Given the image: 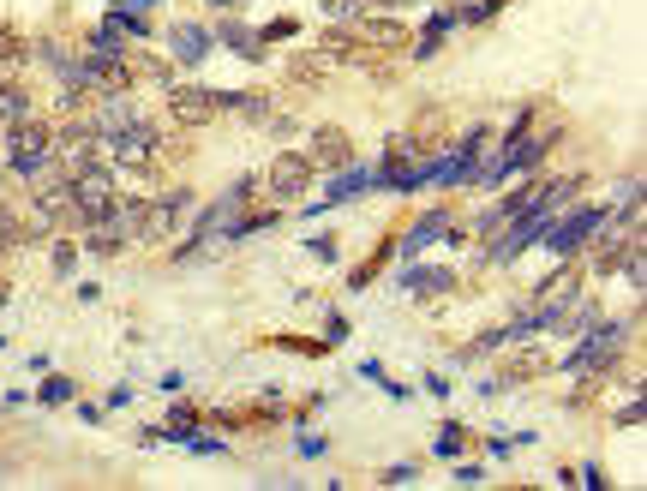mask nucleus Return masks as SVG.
Listing matches in <instances>:
<instances>
[{
  "instance_id": "f257e3e1",
  "label": "nucleus",
  "mask_w": 647,
  "mask_h": 491,
  "mask_svg": "<svg viewBox=\"0 0 647 491\" xmlns=\"http://www.w3.org/2000/svg\"><path fill=\"white\" fill-rule=\"evenodd\" d=\"M48 162H54V126L48 120H18V126H6V168L12 174H24V180H36V174H48Z\"/></svg>"
},
{
  "instance_id": "f03ea898",
  "label": "nucleus",
  "mask_w": 647,
  "mask_h": 491,
  "mask_svg": "<svg viewBox=\"0 0 647 491\" xmlns=\"http://www.w3.org/2000/svg\"><path fill=\"white\" fill-rule=\"evenodd\" d=\"M606 216H612L606 204H576L570 216H552V222H546L540 246H546V252H558V258H576V246H588V240L606 228Z\"/></svg>"
},
{
  "instance_id": "7ed1b4c3",
  "label": "nucleus",
  "mask_w": 647,
  "mask_h": 491,
  "mask_svg": "<svg viewBox=\"0 0 647 491\" xmlns=\"http://www.w3.org/2000/svg\"><path fill=\"white\" fill-rule=\"evenodd\" d=\"M480 150H486V126H468L450 150L426 156V180H438V186H468L474 168H480Z\"/></svg>"
},
{
  "instance_id": "20e7f679",
  "label": "nucleus",
  "mask_w": 647,
  "mask_h": 491,
  "mask_svg": "<svg viewBox=\"0 0 647 491\" xmlns=\"http://www.w3.org/2000/svg\"><path fill=\"white\" fill-rule=\"evenodd\" d=\"M576 294H582V270H576V264L552 270V276L540 282V294H534L540 306L528 312V318H534V330H558V318H564V312L576 306Z\"/></svg>"
},
{
  "instance_id": "39448f33",
  "label": "nucleus",
  "mask_w": 647,
  "mask_h": 491,
  "mask_svg": "<svg viewBox=\"0 0 647 491\" xmlns=\"http://www.w3.org/2000/svg\"><path fill=\"white\" fill-rule=\"evenodd\" d=\"M312 174H318V168L306 162V150H282L258 186L270 192V204H300V198H306V186H312Z\"/></svg>"
},
{
  "instance_id": "423d86ee",
  "label": "nucleus",
  "mask_w": 647,
  "mask_h": 491,
  "mask_svg": "<svg viewBox=\"0 0 647 491\" xmlns=\"http://www.w3.org/2000/svg\"><path fill=\"white\" fill-rule=\"evenodd\" d=\"M114 174H108V162H96V168H84V174H72V204H78V228H90V222H102L108 210H114Z\"/></svg>"
},
{
  "instance_id": "0eeeda50",
  "label": "nucleus",
  "mask_w": 647,
  "mask_h": 491,
  "mask_svg": "<svg viewBox=\"0 0 647 491\" xmlns=\"http://www.w3.org/2000/svg\"><path fill=\"white\" fill-rule=\"evenodd\" d=\"M162 156V132L150 126V120H132V126H120L114 138H108V162L114 168H150Z\"/></svg>"
},
{
  "instance_id": "6e6552de",
  "label": "nucleus",
  "mask_w": 647,
  "mask_h": 491,
  "mask_svg": "<svg viewBox=\"0 0 647 491\" xmlns=\"http://www.w3.org/2000/svg\"><path fill=\"white\" fill-rule=\"evenodd\" d=\"M30 210L48 222V228H78V204H72V174H60V180H48V174H36V198H30Z\"/></svg>"
},
{
  "instance_id": "1a4fd4ad",
  "label": "nucleus",
  "mask_w": 647,
  "mask_h": 491,
  "mask_svg": "<svg viewBox=\"0 0 647 491\" xmlns=\"http://www.w3.org/2000/svg\"><path fill=\"white\" fill-rule=\"evenodd\" d=\"M624 336H630V324H594V336H582V348H576L564 366H570V372H588V366L600 372V366L618 360V342H624Z\"/></svg>"
},
{
  "instance_id": "9d476101",
  "label": "nucleus",
  "mask_w": 647,
  "mask_h": 491,
  "mask_svg": "<svg viewBox=\"0 0 647 491\" xmlns=\"http://www.w3.org/2000/svg\"><path fill=\"white\" fill-rule=\"evenodd\" d=\"M348 36L372 42V48H402L408 24H402V12H360V18H348Z\"/></svg>"
},
{
  "instance_id": "9b49d317",
  "label": "nucleus",
  "mask_w": 647,
  "mask_h": 491,
  "mask_svg": "<svg viewBox=\"0 0 647 491\" xmlns=\"http://www.w3.org/2000/svg\"><path fill=\"white\" fill-rule=\"evenodd\" d=\"M168 114L180 126H204L216 114V90H204V84H168Z\"/></svg>"
},
{
  "instance_id": "f8f14e48",
  "label": "nucleus",
  "mask_w": 647,
  "mask_h": 491,
  "mask_svg": "<svg viewBox=\"0 0 647 491\" xmlns=\"http://www.w3.org/2000/svg\"><path fill=\"white\" fill-rule=\"evenodd\" d=\"M306 162H312V168H342V162H354L348 132H342V126H312V138H306Z\"/></svg>"
},
{
  "instance_id": "ddd939ff",
  "label": "nucleus",
  "mask_w": 647,
  "mask_h": 491,
  "mask_svg": "<svg viewBox=\"0 0 647 491\" xmlns=\"http://www.w3.org/2000/svg\"><path fill=\"white\" fill-rule=\"evenodd\" d=\"M168 48H174V66H204L210 48H216V30H204V24H174V30H168Z\"/></svg>"
},
{
  "instance_id": "4468645a",
  "label": "nucleus",
  "mask_w": 647,
  "mask_h": 491,
  "mask_svg": "<svg viewBox=\"0 0 647 491\" xmlns=\"http://www.w3.org/2000/svg\"><path fill=\"white\" fill-rule=\"evenodd\" d=\"M372 186V168H360V162H342L336 168V180H330V192H324V210L330 204H348V198H360Z\"/></svg>"
},
{
  "instance_id": "2eb2a0df",
  "label": "nucleus",
  "mask_w": 647,
  "mask_h": 491,
  "mask_svg": "<svg viewBox=\"0 0 647 491\" xmlns=\"http://www.w3.org/2000/svg\"><path fill=\"white\" fill-rule=\"evenodd\" d=\"M438 234H450V210H426L408 234H402V258H414V252H426Z\"/></svg>"
},
{
  "instance_id": "dca6fc26",
  "label": "nucleus",
  "mask_w": 647,
  "mask_h": 491,
  "mask_svg": "<svg viewBox=\"0 0 647 491\" xmlns=\"http://www.w3.org/2000/svg\"><path fill=\"white\" fill-rule=\"evenodd\" d=\"M396 282H402V294H450L456 288V276L450 270H432V264H408Z\"/></svg>"
},
{
  "instance_id": "f3484780",
  "label": "nucleus",
  "mask_w": 647,
  "mask_h": 491,
  "mask_svg": "<svg viewBox=\"0 0 647 491\" xmlns=\"http://www.w3.org/2000/svg\"><path fill=\"white\" fill-rule=\"evenodd\" d=\"M456 24H462V18H456L450 6H444V12H432V18H426V30H420V42H414V60H432V54H438V42H444Z\"/></svg>"
},
{
  "instance_id": "a211bd4d",
  "label": "nucleus",
  "mask_w": 647,
  "mask_h": 491,
  "mask_svg": "<svg viewBox=\"0 0 647 491\" xmlns=\"http://www.w3.org/2000/svg\"><path fill=\"white\" fill-rule=\"evenodd\" d=\"M216 42H228L240 60H264V42H258L246 24H234V18H228V24H216Z\"/></svg>"
},
{
  "instance_id": "6ab92c4d",
  "label": "nucleus",
  "mask_w": 647,
  "mask_h": 491,
  "mask_svg": "<svg viewBox=\"0 0 647 491\" xmlns=\"http://www.w3.org/2000/svg\"><path fill=\"white\" fill-rule=\"evenodd\" d=\"M18 120H30V90L18 78H6L0 84V126H18Z\"/></svg>"
},
{
  "instance_id": "aec40b11",
  "label": "nucleus",
  "mask_w": 647,
  "mask_h": 491,
  "mask_svg": "<svg viewBox=\"0 0 647 491\" xmlns=\"http://www.w3.org/2000/svg\"><path fill=\"white\" fill-rule=\"evenodd\" d=\"M462 450H468V432H462L456 420H450V426H438V438H432V456H438V462H456Z\"/></svg>"
},
{
  "instance_id": "412c9836",
  "label": "nucleus",
  "mask_w": 647,
  "mask_h": 491,
  "mask_svg": "<svg viewBox=\"0 0 647 491\" xmlns=\"http://www.w3.org/2000/svg\"><path fill=\"white\" fill-rule=\"evenodd\" d=\"M330 60H336V54H306V60H294V66H288V78H294V84H318Z\"/></svg>"
},
{
  "instance_id": "4be33fe9",
  "label": "nucleus",
  "mask_w": 647,
  "mask_h": 491,
  "mask_svg": "<svg viewBox=\"0 0 647 491\" xmlns=\"http://www.w3.org/2000/svg\"><path fill=\"white\" fill-rule=\"evenodd\" d=\"M78 390H72V378H42V390H36V402L42 408H60V402H72Z\"/></svg>"
},
{
  "instance_id": "5701e85b",
  "label": "nucleus",
  "mask_w": 647,
  "mask_h": 491,
  "mask_svg": "<svg viewBox=\"0 0 647 491\" xmlns=\"http://www.w3.org/2000/svg\"><path fill=\"white\" fill-rule=\"evenodd\" d=\"M186 450H192V456H222V450H228V444H222V438H210V432H198V426H192V432H186Z\"/></svg>"
},
{
  "instance_id": "b1692460",
  "label": "nucleus",
  "mask_w": 647,
  "mask_h": 491,
  "mask_svg": "<svg viewBox=\"0 0 647 491\" xmlns=\"http://www.w3.org/2000/svg\"><path fill=\"white\" fill-rule=\"evenodd\" d=\"M288 36H300V18H276V24H264V36H258V42H288Z\"/></svg>"
},
{
  "instance_id": "393cba45",
  "label": "nucleus",
  "mask_w": 647,
  "mask_h": 491,
  "mask_svg": "<svg viewBox=\"0 0 647 491\" xmlns=\"http://www.w3.org/2000/svg\"><path fill=\"white\" fill-rule=\"evenodd\" d=\"M324 12H330L336 24H348V18H360V12H366V0H324Z\"/></svg>"
},
{
  "instance_id": "a878e982",
  "label": "nucleus",
  "mask_w": 647,
  "mask_h": 491,
  "mask_svg": "<svg viewBox=\"0 0 647 491\" xmlns=\"http://www.w3.org/2000/svg\"><path fill=\"white\" fill-rule=\"evenodd\" d=\"M72 264H78V246H72V240H54V270L72 276Z\"/></svg>"
},
{
  "instance_id": "bb28decb",
  "label": "nucleus",
  "mask_w": 647,
  "mask_h": 491,
  "mask_svg": "<svg viewBox=\"0 0 647 491\" xmlns=\"http://www.w3.org/2000/svg\"><path fill=\"white\" fill-rule=\"evenodd\" d=\"M294 450H300V456H306V462H318V456H324V450H330V444H324V438H318V432H306V438H300V444H294Z\"/></svg>"
},
{
  "instance_id": "cd10ccee",
  "label": "nucleus",
  "mask_w": 647,
  "mask_h": 491,
  "mask_svg": "<svg viewBox=\"0 0 647 491\" xmlns=\"http://www.w3.org/2000/svg\"><path fill=\"white\" fill-rule=\"evenodd\" d=\"M642 390H636V402H630V408H618V426H642Z\"/></svg>"
},
{
  "instance_id": "c85d7f7f",
  "label": "nucleus",
  "mask_w": 647,
  "mask_h": 491,
  "mask_svg": "<svg viewBox=\"0 0 647 491\" xmlns=\"http://www.w3.org/2000/svg\"><path fill=\"white\" fill-rule=\"evenodd\" d=\"M324 336H330V342H342V336H348V318H342V312H330V324H324Z\"/></svg>"
},
{
  "instance_id": "c756f323",
  "label": "nucleus",
  "mask_w": 647,
  "mask_h": 491,
  "mask_svg": "<svg viewBox=\"0 0 647 491\" xmlns=\"http://www.w3.org/2000/svg\"><path fill=\"white\" fill-rule=\"evenodd\" d=\"M372 12H402V6H426V0H366Z\"/></svg>"
},
{
  "instance_id": "7c9ffc66",
  "label": "nucleus",
  "mask_w": 647,
  "mask_h": 491,
  "mask_svg": "<svg viewBox=\"0 0 647 491\" xmlns=\"http://www.w3.org/2000/svg\"><path fill=\"white\" fill-rule=\"evenodd\" d=\"M6 300H12V282H6V276H0V306H6Z\"/></svg>"
},
{
  "instance_id": "2f4dec72",
  "label": "nucleus",
  "mask_w": 647,
  "mask_h": 491,
  "mask_svg": "<svg viewBox=\"0 0 647 491\" xmlns=\"http://www.w3.org/2000/svg\"><path fill=\"white\" fill-rule=\"evenodd\" d=\"M6 258H12V246H0V264H6Z\"/></svg>"
},
{
  "instance_id": "473e14b6",
  "label": "nucleus",
  "mask_w": 647,
  "mask_h": 491,
  "mask_svg": "<svg viewBox=\"0 0 647 491\" xmlns=\"http://www.w3.org/2000/svg\"><path fill=\"white\" fill-rule=\"evenodd\" d=\"M210 6H234V0H210Z\"/></svg>"
}]
</instances>
